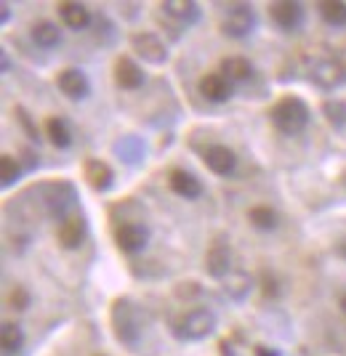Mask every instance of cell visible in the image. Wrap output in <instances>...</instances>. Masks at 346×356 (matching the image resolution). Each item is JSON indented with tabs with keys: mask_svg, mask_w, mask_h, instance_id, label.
<instances>
[{
	"mask_svg": "<svg viewBox=\"0 0 346 356\" xmlns=\"http://www.w3.org/2000/svg\"><path fill=\"white\" fill-rule=\"evenodd\" d=\"M269 118L280 134L296 136L301 134L306 128V122H309V106L304 104L301 99H296V96H285L269 109Z\"/></svg>",
	"mask_w": 346,
	"mask_h": 356,
	"instance_id": "1",
	"label": "cell"
},
{
	"mask_svg": "<svg viewBox=\"0 0 346 356\" xmlns=\"http://www.w3.org/2000/svg\"><path fill=\"white\" fill-rule=\"evenodd\" d=\"M253 11H251V6H245V3H237V6H229V11L224 14L221 19V30L224 35L229 38H245L248 32L253 30Z\"/></svg>",
	"mask_w": 346,
	"mask_h": 356,
	"instance_id": "2",
	"label": "cell"
},
{
	"mask_svg": "<svg viewBox=\"0 0 346 356\" xmlns=\"http://www.w3.org/2000/svg\"><path fill=\"white\" fill-rule=\"evenodd\" d=\"M56 86H59V90L67 96V99H75V102L86 99V96L91 93L88 77L80 72V70H75V67L61 70V72L56 74Z\"/></svg>",
	"mask_w": 346,
	"mask_h": 356,
	"instance_id": "3",
	"label": "cell"
},
{
	"mask_svg": "<svg viewBox=\"0 0 346 356\" xmlns=\"http://www.w3.org/2000/svg\"><path fill=\"white\" fill-rule=\"evenodd\" d=\"M213 325H216L213 314L197 309V312H189L179 322V327H181L179 335H181V338H205V335L213 330Z\"/></svg>",
	"mask_w": 346,
	"mask_h": 356,
	"instance_id": "4",
	"label": "cell"
},
{
	"mask_svg": "<svg viewBox=\"0 0 346 356\" xmlns=\"http://www.w3.org/2000/svg\"><path fill=\"white\" fill-rule=\"evenodd\" d=\"M150 239V232L141 223H123L120 229L115 232V242L123 252H139Z\"/></svg>",
	"mask_w": 346,
	"mask_h": 356,
	"instance_id": "5",
	"label": "cell"
},
{
	"mask_svg": "<svg viewBox=\"0 0 346 356\" xmlns=\"http://www.w3.org/2000/svg\"><path fill=\"white\" fill-rule=\"evenodd\" d=\"M229 264H232L229 245H226L224 239H213V245L205 252V268H208V274L219 280V277H224L226 271H229Z\"/></svg>",
	"mask_w": 346,
	"mask_h": 356,
	"instance_id": "6",
	"label": "cell"
},
{
	"mask_svg": "<svg viewBox=\"0 0 346 356\" xmlns=\"http://www.w3.org/2000/svg\"><path fill=\"white\" fill-rule=\"evenodd\" d=\"M115 83L125 90H136L141 88V83H144V72H141V67L134 59L120 56L115 61Z\"/></svg>",
	"mask_w": 346,
	"mask_h": 356,
	"instance_id": "7",
	"label": "cell"
},
{
	"mask_svg": "<svg viewBox=\"0 0 346 356\" xmlns=\"http://www.w3.org/2000/svg\"><path fill=\"white\" fill-rule=\"evenodd\" d=\"M301 6L299 3H290V0H277L269 3V16L274 24H280L283 30H293L299 22H301Z\"/></svg>",
	"mask_w": 346,
	"mask_h": 356,
	"instance_id": "8",
	"label": "cell"
},
{
	"mask_svg": "<svg viewBox=\"0 0 346 356\" xmlns=\"http://www.w3.org/2000/svg\"><path fill=\"white\" fill-rule=\"evenodd\" d=\"M205 165L216 176H229L235 170V165H237V157L229 147H211L205 152Z\"/></svg>",
	"mask_w": 346,
	"mask_h": 356,
	"instance_id": "9",
	"label": "cell"
},
{
	"mask_svg": "<svg viewBox=\"0 0 346 356\" xmlns=\"http://www.w3.org/2000/svg\"><path fill=\"white\" fill-rule=\"evenodd\" d=\"M168 184H171V189L179 194V197H184V200H195V197L203 194L200 178H195L192 173H187V170H171Z\"/></svg>",
	"mask_w": 346,
	"mask_h": 356,
	"instance_id": "10",
	"label": "cell"
},
{
	"mask_svg": "<svg viewBox=\"0 0 346 356\" xmlns=\"http://www.w3.org/2000/svg\"><path fill=\"white\" fill-rule=\"evenodd\" d=\"M83 234H86V221L80 216H70L67 221H61V226L56 229V239H59L61 248L72 250L83 242Z\"/></svg>",
	"mask_w": 346,
	"mask_h": 356,
	"instance_id": "11",
	"label": "cell"
},
{
	"mask_svg": "<svg viewBox=\"0 0 346 356\" xmlns=\"http://www.w3.org/2000/svg\"><path fill=\"white\" fill-rule=\"evenodd\" d=\"M200 93L208 99V102H224L229 99V83L221 72H208L203 80H200Z\"/></svg>",
	"mask_w": 346,
	"mask_h": 356,
	"instance_id": "12",
	"label": "cell"
},
{
	"mask_svg": "<svg viewBox=\"0 0 346 356\" xmlns=\"http://www.w3.org/2000/svg\"><path fill=\"white\" fill-rule=\"evenodd\" d=\"M134 48L144 56L147 61H155V64H160V61H166V45L160 43L155 35H134Z\"/></svg>",
	"mask_w": 346,
	"mask_h": 356,
	"instance_id": "13",
	"label": "cell"
},
{
	"mask_svg": "<svg viewBox=\"0 0 346 356\" xmlns=\"http://www.w3.org/2000/svg\"><path fill=\"white\" fill-rule=\"evenodd\" d=\"M56 8H59L61 22H64L67 27H72V30H83V27H88L91 14L83 3H59Z\"/></svg>",
	"mask_w": 346,
	"mask_h": 356,
	"instance_id": "14",
	"label": "cell"
},
{
	"mask_svg": "<svg viewBox=\"0 0 346 356\" xmlns=\"http://www.w3.org/2000/svg\"><path fill=\"white\" fill-rule=\"evenodd\" d=\"M86 181L96 192H104V189L112 186V168L102 163V160H88L86 163Z\"/></svg>",
	"mask_w": 346,
	"mask_h": 356,
	"instance_id": "15",
	"label": "cell"
},
{
	"mask_svg": "<svg viewBox=\"0 0 346 356\" xmlns=\"http://www.w3.org/2000/svg\"><path fill=\"white\" fill-rule=\"evenodd\" d=\"M32 40L40 45V48H54V45H59L61 32H59V27L51 24V22H38V24L32 27Z\"/></svg>",
	"mask_w": 346,
	"mask_h": 356,
	"instance_id": "16",
	"label": "cell"
},
{
	"mask_svg": "<svg viewBox=\"0 0 346 356\" xmlns=\"http://www.w3.org/2000/svg\"><path fill=\"white\" fill-rule=\"evenodd\" d=\"M45 134L51 138V144L54 147H70V141H72V136H70V128H67V122L59 118H48L45 120Z\"/></svg>",
	"mask_w": 346,
	"mask_h": 356,
	"instance_id": "17",
	"label": "cell"
},
{
	"mask_svg": "<svg viewBox=\"0 0 346 356\" xmlns=\"http://www.w3.org/2000/svg\"><path fill=\"white\" fill-rule=\"evenodd\" d=\"M320 14H322V19L328 22V24H346V3H333V0H328V3H320Z\"/></svg>",
	"mask_w": 346,
	"mask_h": 356,
	"instance_id": "18",
	"label": "cell"
},
{
	"mask_svg": "<svg viewBox=\"0 0 346 356\" xmlns=\"http://www.w3.org/2000/svg\"><path fill=\"white\" fill-rule=\"evenodd\" d=\"M22 343H24V335H22L19 325L6 322V325H3V351H6V354H14V351L22 348Z\"/></svg>",
	"mask_w": 346,
	"mask_h": 356,
	"instance_id": "19",
	"label": "cell"
},
{
	"mask_svg": "<svg viewBox=\"0 0 346 356\" xmlns=\"http://www.w3.org/2000/svg\"><path fill=\"white\" fill-rule=\"evenodd\" d=\"M248 218H251V223H253L256 229H274V226H277V213L272 208H267V205L251 208Z\"/></svg>",
	"mask_w": 346,
	"mask_h": 356,
	"instance_id": "20",
	"label": "cell"
},
{
	"mask_svg": "<svg viewBox=\"0 0 346 356\" xmlns=\"http://www.w3.org/2000/svg\"><path fill=\"white\" fill-rule=\"evenodd\" d=\"M224 72L232 77V80H245L248 74L253 72V67H251V61L248 59H240V56H232V59L224 61Z\"/></svg>",
	"mask_w": 346,
	"mask_h": 356,
	"instance_id": "21",
	"label": "cell"
},
{
	"mask_svg": "<svg viewBox=\"0 0 346 356\" xmlns=\"http://www.w3.org/2000/svg\"><path fill=\"white\" fill-rule=\"evenodd\" d=\"M163 8H166L168 14L184 19V22H187V19H189V22H192V19H197V6H195V3H166Z\"/></svg>",
	"mask_w": 346,
	"mask_h": 356,
	"instance_id": "22",
	"label": "cell"
},
{
	"mask_svg": "<svg viewBox=\"0 0 346 356\" xmlns=\"http://www.w3.org/2000/svg\"><path fill=\"white\" fill-rule=\"evenodd\" d=\"M0 170H3V184L6 186H11L16 178H19V165H16V160L11 154H3L0 157Z\"/></svg>",
	"mask_w": 346,
	"mask_h": 356,
	"instance_id": "23",
	"label": "cell"
},
{
	"mask_svg": "<svg viewBox=\"0 0 346 356\" xmlns=\"http://www.w3.org/2000/svg\"><path fill=\"white\" fill-rule=\"evenodd\" d=\"M8 303H11V309H27V303H30V296H27V290L16 284L14 290H11V296H8Z\"/></svg>",
	"mask_w": 346,
	"mask_h": 356,
	"instance_id": "24",
	"label": "cell"
},
{
	"mask_svg": "<svg viewBox=\"0 0 346 356\" xmlns=\"http://www.w3.org/2000/svg\"><path fill=\"white\" fill-rule=\"evenodd\" d=\"M325 112H328V120H331V122H336V125H341V122H344L346 120V106L344 104H338V102H336V104H333V102H328V104H325Z\"/></svg>",
	"mask_w": 346,
	"mask_h": 356,
	"instance_id": "25",
	"label": "cell"
},
{
	"mask_svg": "<svg viewBox=\"0 0 346 356\" xmlns=\"http://www.w3.org/2000/svg\"><path fill=\"white\" fill-rule=\"evenodd\" d=\"M256 356H280V354H277V351H272V348H267V346H258Z\"/></svg>",
	"mask_w": 346,
	"mask_h": 356,
	"instance_id": "26",
	"label": "cell"
},
{
	"mask_svg": "<svg viewBox=\"0 0 346 356\" xmlns=\"http://www.w3.org/2000/svg\"><path fill=\"white\" fill-rule=\"evenodd\" d=\"M341 309H344V312H346V296L341 298Z\"/></svg>",
	"mask_w": 346,
	"mask_h": 356,
	"instance_id": "27",
	"label": "cell"
},
{
	"mask_svg": "<svg viewBox=\"0 0 346 356\" xmlns=\"http://www.w3.org/2000/svg\"><path fill=\"white\" fill-rule=\"evenodd\" d=\"M344 184H346V173H344Z\"/></svg>",
	"mask_w": 346,
	"mask_h": 356,
	"instance_id": "28",
	"label": "cell"
}]
</instances>
